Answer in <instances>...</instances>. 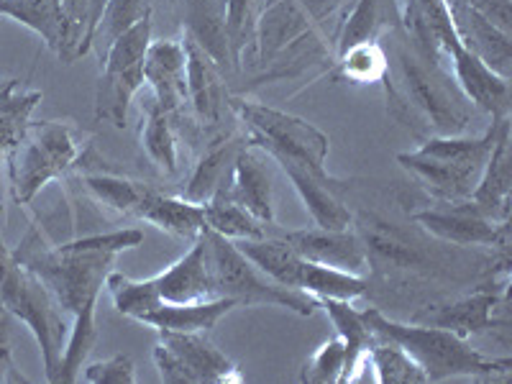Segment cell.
<instances>
[{"label": "cell", "instance_id": "6da1fadb", "mask_svg": "<svg viewBox=\"0 0 512 384\" xmlns=\"http://www.w3.org/2000/svg\"><path fill=\"white\" fill-rule=\"evenodd\" d=\"M507 118H492V126L474 139L431 136L418 152L397 154V162L402 169H408L410 175L418 177L420 185L438 203H459V200L472 198L500 134L502 121Z\"/></svg>", "mask_w": 512, "mask_h": 384}, {"label": "cell", "instance_id": "7a4b0ae2", "mask_svg": "<svg viewBox=\"0 0 512 384\" xmlns=\"http://www.w3.org/2000/svg\"><path fill=\"white\" fill-rule=\"evenodd\" d=\"M364 318L374 331L392 338L418 361L425 382H443L454 377H495V374H510L512 369V359H492V356L479 354L466 344V338L446 328L397 323L379 313L377 308L364 310Z\"/></svg>", "mask_w": 512, "mask_h": 384}, {"label": "cell", "instance_id": "3957f363", "mask_svg": "<svg viewBox=\"0 0 512 384\" xmlns=\"http://www.w3.org/2000/svg\"><path fill=\"white\" fill-rule=\"evenodd\" d=\"M392 54L400 72V90L392 93V103L418 113L436 136H459L472 121V108L446 67L420 57L402 34H395Z\"/></svg>", "mask_w": 512, "mask_h": 384}, {"label": "cell", "instance_id": "277c9868", "mask_svg": "<svg viewBox=\"0 0 512 384\" xmlns=\"http://www.w3.org/2000/svg\"><path fill=\"white\" fill-rule=\"evenodd\" d=\"M82 149L75 128L64 121H29L24 136L6 154L11 195L18 205L34 203L49 182L75 169Z\"/></svg>", "mask_w": 512, "mask_h": 384}, {"label": "cell", "instance_id": "5b68a950", "mask_svg": "<svg viewBox=\"0 0 512 384\" xmlns=\"http://www.w3.org/2000/svg\"><path fill=\"white\" fill-rule=\"evenodd\" d=\"M205 249V264H208L210 280L216 287L218 297H228L236 303V308H256V305H274V308H287L297 315H313L318 303L308 292L290 290L256 272L254 264L239 251V246L221 233L205 228L200 233Z\"/></svg>", "mask_w": 512, "mask_h": 384}, {"label": "cell", "instance_id": "8992f818", "mask_svg": "<svg viewBox=\"0 0 512 384\" xmlns=\"http://www.w3.org/2000/svg\"><path fill=\"white\" fill-rule=\"evenodd\" d=\"M0 303L6 313L16 315L34 333L47 379L57 384L64 344H67V326H64V310L59 308L52 292L31 269L11 259L0 269Z\"/></svg>", "mask_w": 512, "mask_h": 384}, {"label": "cell", "instance_id": "52a82bcc", "mask_svg": "<svg viewBox=\"0 0 512 384\" xmlns=\"http://www.w3.org/2000/svg\"><path fill=\"white\" fill-rule=\"evenodd\" d=\"M233 111L246 123V139L259 146L267 157L290 159L300 167L310 169L315 177L331 180L326 172L328 136L313 123L292 113L277 111L272 105L233 100Z\"/></svg>", "mask_w": 512, "mask_h": 384}, {"label": "cell", "instance_id": "ba28073f", "mask_svg": "<svg viewBox=\"0 0 512 384\" xmlns=\"http://www.w3.org/2000/svg\"><path fill=\"white\" fill-rule=\"evenodd\" d=\"M152 44V13L144 16L136 26L118 36L111 49L100 59L103 75L95 93V118L126 128L128 103L144 88V59Z\"/></svg>", "mask_w": 512, "mask_h": 384}, {"label": "cell", "instance_id": "9c48e42d", "mask_svg": "<svg viewBox=\"0 0 512 384\" xmlns=\"http://www.w3.org/2000/svg\"><path fill=\"white\" fill-rule=\"evenodd\" d=\"M415 223L425 231L456 246H497L507 249V236H510V223H495L487 218L472 198L459 200V203H438L436 208L420 210L413 216Z\"/></svg>", "mask_w": 512, "mask_h": 384}, {"label": "cell", "instance_id": "30bf717a", "mask_svg": "<svg viewBox=\"0 0 512 384\" xmlns=\"http://www.w3.org/2000/svg\"><path fill=\"white\" fill-rule=\"evenodd\" d=\"M313 3V0H310ZM308 0H269L264 6L262 16L256 21L254 36V67L272 64L285 49L313 34L310 18L315 16L310 11Z\"/></svg>", "mask_w": 512, "mask_h": 384}, {"label": "cell", "instance_id": "8fae6325", "mask_svg": "<svg viewBox=\"0 0 512 384\" xmlns=\"http://www.w3.org/2000/svg\"><path fill=\"white\" fill-rule=\"evenodd\" d=\"M280 236L308 262L367 277L369 251L359 233L349 231V228H344V231H326V228L315 226L303 228V231H285Z\"/></svg>", "mask_w": 512, "mask_h": 384}, {"label": "cell", "instance_id": "7c38bea8", "mask_svg": "<svg viewBox=\"0 0 512 384\" xmlns=\"http://www.w3.org/2000/svg\"><path fill=\"white\" fill-rule=\"evenodd\" d=\"M144 82L169 118L182 116L187 105V57L182 39L152 41L144 59Z\"/></svg>", "mask_w": 512, "mask_h": 384}, {"label": "cell", "instance_id": "4fadbf2b", "mask_svg": "<svg viewBox=\"0 0 512 384\" xmlns=\"http://www.w3.org/2000/svg\"><path fill=\"white\" fill-rule=\"evenodd\" d=\"M507 287L502 292L479 290L469 297H461L451 305H438V308H425L415 315V323L423 326L446 328L456 336H479L487 333L489 328L497 326L495 313L505 308Z\"/></svg>", "mask_w": 512, "mask_h": 384}, {"label": "cell", "instance_id": "5bb4252c", "mask_svg": "<svg viewBox=\"0 0 512 384\" xmlns=\"http://www.w3.org/2000/svg\"><path fill=\"white\" fill-rule=\"evenodd\" d=\"M228 192L249 216H254L264 226H274L272 175L267 167V154L259 146L249 144V139L233 162Z\"/></svg>", "mask_w": 512, "mask_h": 384}, {"label": "cell", "instance_id": "9a60e30c", "mask_svg": "<svg viewBox=\"0 0 512 384\" xmlns=\"http://www.w3.org/2000/svg\"><path fill=\"white\" fill-rule=\"evenodd\" d=\"M448 13H451V24H454L456 34H459L461 44L472 54H477L497 75L510 77V34L497 29L495 24H489L482 13H477L474 8L461 3V0H448Z\"/></svg>", "mask_w": 512, "mask_h": 384}, {"label": "cell", "instance_id": "2e32d148", "mask_svg": "<svg viewBox=\"0 0 512 384\" xmlns=\"http://www.w3.org/2000/svg\"><path fill=\"white\" fill-rule=\"evenodd\" d=\"M182 47L187 57V103L195 116L208 126H218L223 116V80L221 67L198 41L182 31Z\"/></svg>", "mask_w": 512, "mask_h": 384}, {"label": "cell", "instance_id": "e0dca14e", "mask_svg": "<svg viewBox=\"0 0 512 384\" xmlns=\"http://www.w3.org/2000/svg\"><path fill=\"white\" fill-rule=\"evenodd\" d=\"M510 187H512V144L510 118L502 121L492 154L472 192V203L495 223H510Z\"/></svg>", "mask_w": 512, "mask_h": 384}, {"label": "cell", "instance_id": "ac0fdd59", "mask_svg": "<svg viewBox=\"0 0 512 384\" xmlns=\"http://www.w3.org/2000/svg\"><path fill=\"white\" fill-rule=\"evenodd\" d=\"M162 344L167 346L190 372L192 384H223L241 382V374L226 354L216 349L208 333H159Z\"/></svg>", "mask_w": 512, "mask_h": 384}, {"label": "cell", "instance_id": "d6986e66", "mask_svg": "<svg viewBox=\"0 0 512 384\" xmlns=\"http://www.w3.org/2000/svg\"><path fill=\"white\" fill-rule=\"evenodd\" d=\"M152 280L162 303L187 305V303H203V300H213V297H218L216 287H213V280H210L208 264H205V249L200 239L195 241L192 249L187 251L185 256H180L172 267L154 274Z\"/></svg>", "mask_w": 512, "mask_h": 384}, {"label": "cell", "instance_id": "ffe728a7", "mask_svg": "<svg viewBox=\"0 0 512 384\" xmlns=\"http://www.w3.org/2000/svg\"><path fill=\"white\" fill-rule=\"evenodd\" d=\"M280 164L282 172L290 177L292 187L300 195L303 205L308 208L310 218L315 221L318 228H326V231H344L351 226V213L341 200L336 198L333 192V180H323V177H315L310 169L300 167V164L290 162V159H274Z\"/></svg>", "mask_w": 512, "mask_h": 384}, {"label": "cell", "instance_id": "44dd1931", "mask_svg": "<svg viewBox=\"0 0 512 384\" xmlns=\"http://www.w3.org/2000/svg\"><path fill=\"white\" fill-rule=\"evenodd\" d=\"M246 146V134H226L210 141L205 146L203 157L192 169L190 180H187L182 198L192 203H208L221 185L231 180V169L239 152Z\"/></svg>", "mask_w": 512, "mask_h": 384}, {"label": "cell", "instance_id": "7402d4cb", "mask_svg": "<svg viewBox=\"0 0 512 384\" xmlns=\"http://www.w3.org/2000/svg\"><path fill=\"white\" fill-rule=\"evenodd\" d=\"M233 244L239 246L241 254L272 282H277L282 287H290V290H300L303 287V272L308 259L297 254L282 236H269L267 233L262 239H244L233 241Z\"/></svg>", "mask_w": 512, "mask_h": 384}, {"label": "cell", "instance_id": "603a6c76", "mask_svg": "<svg viewBox=\"0 0 512 384\" xmlns=\"http://www.w3.org/2000/svg\"><path fill=\"white\" fill-rule=\"evenodd\" d=\"M233 308L236 303L228 297H213V300L187 305L159 303L157 308L141 315L139 323L157 328L159 333H210L218 320L231 313Z\"/></svg>", "mask_w": 512, "mask_h": 384}, {"label": "cell", "instance_id": "cb8c5ba5", "mask_svg": "<svg viewBox=\"0 0 512 384\" xmlns=\"http://www.w3.org/2000/svg\"><path fill=\"white\" fill-rule=\"evenodd\" d=\"M139 218L154 223V226L162 228L169 236H175V239L190 241V244H195L200 239V233L205 231L203 203H192L182 195H164L157 187L149 192V198L141 205Z\"/></svg>", "mask_w": 512, "mask_h": 384}, {"label": "cell", "instance_id": "d4e9b609", "mask_svg": "<svg viewBox=\"0 0 512 384\" xmlns=\"http://www.w3.org/2000/svg\"><path fill=\"white\" fill-rule=\"evenodd\" d=\"M318 308L328 313V318L336 326L338 338L344 341L346 349V367H344V382H354V372L361 367V361L367 359V349L372 346L374 336L372 326L364 318V310H356L349 300H333V297H318L315 300Z\"/></svg>", "mask_w": 512, "mask_h": 384}, {"label": "cell", "instance_id": "484cf974", "mask_svg": "<svg viewBox=\"0 0 512 384\" xmlns=\"http://www.w3.org/2000/svg\"><path fill=\"white\" fill-rule=\"evenodd\" d=\"M228 0H185V31L216 59L221 70L233 67L226 39Z\"/></svg>", "mask_w": 512, "mask_h": 384}, {"label": "cell", "instance_id": "4316f807", "mask_svg": "<svg viewBox=\"0 0 512 384\" xmlns=\"http://www.w3.org/2000/svg\"><path fill=\"white\" fill-rule=\"evenodd\" d=\"M82 190L88 192L95 203L105 205V208L116 210L121 216H139L141 205L149 198V192L154 190L152 185L146 182L131 180L126 175H118V172H80Z\"/></svg>", "mask_w": 512, "mask_h": 384}, {"label": "cell", "instance_id": "83f0119b", "mask_svg": "<svg viewBox=\"0 0 512 384\" xmlns=\"http://www.w3.org/2000/svg\"><path fill=\"white\" fill-rule=\"evenodd\" d=\"M141 113H144L139 134L141 149L146 152V157L152 159V164L159 172L177 175L180 152H177V136L175 128H172V118H169V113L162 111V105L154 100V95L141 100Z\"/></svg>", "mask_w": 512, "mask_h": 384}, {"label": "cell", "instance_id": "f1b7e54d", "mask_svg": "<svg viewBox=\"0 0 512 384\" xmlns=\"http://www.w3.org/2000/svg\"><path fill=\"white\" fill-rule=\"evenodd\" d=\"M0 16L29 26L52 52H62L64 8L62 0H0Z\"/></svg>", "mask_w": 512, "mask_h": 384}, {"label": "cell", "instance_id": "f546056e", "mask_svg": "<svg viewBox=\"0 0 512 384\" xmlns=\"http://www.w3.org/2000/svg\"><path fill=\"white\" fill-rule=\"evenodd\" d=\"M205 210V228L221 233L231 241H244V239H262L267 236V228L264 223L256 221L254 216H249L244 208H241L236 200L231 198L228 192V182L216 190V195L203 203Z\"/></svg>", "mask_w": 512, "mask_h": 384}, {"label": "cell", "instance_id": "4dcf8cb0", "mask_svg": "<svg viewBox=\"0 0 512 384\" xmlns=\"http://www.w3.org/2000/svg\"><path fill=\"white\" fill-rule=\"evenodd\" d=\"M108 0H62L64 8V44L59 59L67 64L90 52L93 31Z\"/></svg>", "mask_w": 512, "mask_h": 384}, {"label": "cell", "instance_id": "1f68e13d", "mask_svg": "<svg viewBox=\"0 0 512 384\" xmlns=\"http://www.w3.org/2000/svg\"><path fill=\"white\" fill-rule=\"evenodd\" d=\"M374 331V328H372ZM377 333V331H374ZM367 359L372 361V369L377 374L379 384H420L425 382L423 369L418 367V361L395 344L392 338L377 333L372 346L367 349Z\"/></svg>", "mask_w": 512, "mask_h": 384}, {"label": "cell", "instance_id": "d6a6232c", "mask_svg": "<svg viewBox=\"0 0 512 384\" xmlns=\"http://www.w3.org/2000/svg\"><path fill=\"white\" fill-rule=\"evenodd\" d=\"M390 72V54L382 41L369 39L351 44L344 52H338L336 75L356 85H369V82H384Z\"/></svg>", "mask_w": 512, "mask_h": 384}, {"label": "cell", "instance_id": "836d02e7", "mask_svg": "<svg viewBox=\"0 0 512 384\" xmlns=\"http://www.w3.org/2000/svg\"><path fill=\"white\" fill-rule=\"evenodd\" d=\"M149 13H152L149 0H108L93 31L90 49H95L98 59H103L113 41L126 34L131 26L139 24L141 18L149 16Z\"/></svg>", "mask_w": 512, "mask_h": 384}, {"label": "cell", "instance_id": "e575fe53", "mask_svg": "<svg viewBox=\"0 0 512 384\" xmlns=\"http://www.w3.org/2000/svg\"><path fill=\"white\" fill-rule=\"evenodd\" d=\"M367 287V277L344 272V269L305 262L303 287H300V290L313 295L315 300H318V297H333V300H349V303H354L356 297H361L367 292Z\"/></svg>", "mask_w": 512, "mask_h": 384}, {"label": "cell", "instance_id": "d590c367", "mask_svg": "<svg viewBox=\"0 0 512 384\" xmlns=\"http://www.w3.org/2000/svg\"><path fill=\"white\" fill-rule=\"evenodd\" d=\"M105 290L111 292L113 305H116L118 313L134 320H139L141 315L149 313V310H154L162 303L152 277L149 280H131V277H126L121 272H108V277H105Z\"/></svg>", "mask_w": 512, "mask_h": 384}, {"label": "cell", "instance_id": "8d00e7d4", "mask_svg": "<svg viewBox=\"0 0 512 384\" xmlns=\"http://www.w3.org/2000/svg\"><path fill=\"white\" fill-rule=\"evenodd\" d=\"M39 100L41 93L31 90V93H13L0 103V159H6V154L21 141Z\"/></svg>", "mask_w": 512, "mask_h": 384}, {"label": "cell", "instance_id": "74e56055", "mask_svg": "<svg viewBox=\"0 0 512 384\" xmlns=\"http://www.w3.org/2000/svg\"><path fill=\"white\" fill-rule=\"evenodd\" d=\"M344 367H346V349L341 338H331L320 346L308 361H305L303 372H300V382L308 384H333L344 382Z\"/></svg>", "mask_w": 512, "mask_h": 384}, {"label": "cell", "instance_id": "f35d334b", "mask_svg": "<svg viewBox=\"0 0 512 384\" xmlns=\"http://www.w3.org/2000/svg\"><path fill=\"white\" fill-rule=\"evenodd\" d=\"M379 18H382V0H359L351 16L346 18L341 39H338V52H344L346 47L359 41L377 39V29L382 24Z\"/></svg>", "mask_w": 512, "mask_h": 384}, {"label": "cell", "instance_id": "ab89813d", "mask_svg": "<svg viewBox=\"0 0 512 384\" xmlns=\"http://www.w3.org/2000/svg\"><path fill=\"white\" fill-rule=\"evenodd\" d=\"M364 246L367 251L377 254L379 259L390 264H418L420 254L408 246L402 239H397L395 233L387 231L382 226H364Z\"/></svg>", "mask_w": 512, "mask_h": 384}, {"label": "cell", "instance_id": "60d3db41", "mask_svg": "<svg viewBox=\"0 0 512 384\" xmlns=\"http://www.w3.org/2000/svg\"><path fill=\"white\" fill-rule=\"evenodd\" d=\"M82 379L90 384H134V361L123 354H116L105 361H95V364H90V367L85 369Z\"/></svg>", "mask_w": 512, "mask_h": 384}, {"label": "cell", "instance_id": "b9f144b4", "mask_svg": "<svg viewBox=\"0 0 512 384\" xmlns=\"http://www.w3.org/2000/svg\"><path fill=\"white\" fill-rule=\"evenodd\" d=\"M154 364H157L162 382H167V384H192V377H190V372L185 369V364H182V361L177 359V356L172 354V351H169L167 346L162 344V341L154 346Z\"/></svg>", "mask_w": 512, "mask_h": 384}, {"label": "cell", "instance_id": "7bdbcfd3", "mask_svg": "<svg viewBox=\"0 0 512 384\" xmlns=\"http://www.w3.org/2000/svg\"><path fill=\"white\" fill-rule=\"evenodd\" d=\"M0 382H26L24 374H18L16 364H13L11 346H8L6 308H3V303H0Z\"/></svg>", "mask_w": 512, "mask_h": 384}, {"label": "cell", "instance_id": "ee69618b", "mask_svg": "<svg viewBox=\"0 0 512 384\" xmlns=\"http://www.w3.org/2000/svg\"><path fill=\"white\" fill-rule=\"evenodd\" d=\"M18 93V80H0V103Z\"/></svg>", "mask_w": 512, "mask_h": 384}, {"label": "cell", "instance_id": "f6af8a7d", "mask_svg": "<svg viewBox=\"0 0 512 384\" xmlns=\"http://www.w3.org/2000/svg\"><path fill=\"white\" fill-rule=\"evenodd\" d=\"M0 216H3V205H0ZM13 259V251L6 249V241H3V233H0V269L6 267Z\"/></svg>", "mask_w": 512, "mask_h": 384}]
</instances>
